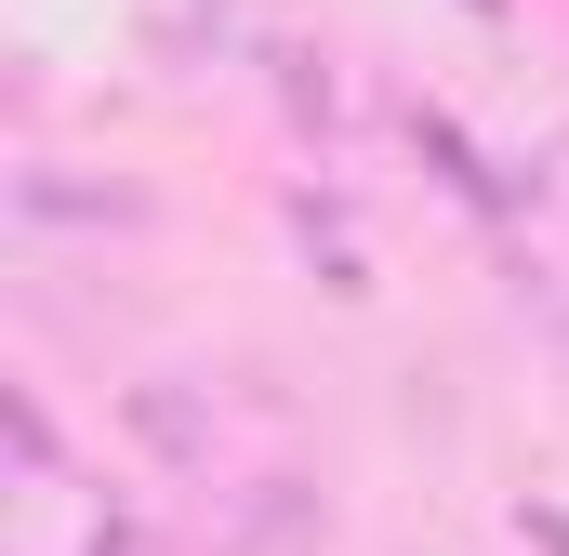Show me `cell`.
Masks as SVG:
<instances>
[]
</instances>
